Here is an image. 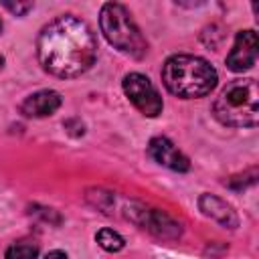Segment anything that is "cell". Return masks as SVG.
Wrapping results in <instances>:
<instances>
[{
  "label": "cell",
  "mask_w": 259,
  "mask_h": 259,
  "mask_svg": "<svg viewBox=\"0 0 259 259\" xmlns=\"http://www.w3.org/2000/svg\"><path fill=\"white\" fill-rule=\"evenodd\" d=\"M259 42L255 30H241L235 36V45L227 55V67L235 73H243L257 63Z\"/></svg>",
  "instance_id": "6"
},
{
  "label": "cell",
  "mask_w": 259,
  "mask_h": 259,
  "mask_svg": "<svg viewBox=\"0 0 259 259\" xmlns=\"http://www.w3.org/2000/svg\"><path fill=\"white\" fill-rule=\"evenodd\" d=\"M61 103H63L61 93L53 89H42V91L28 95L20 103V111L26 117H47V115H53L61 107Z\"/></svg>",
  "instance_id": "9"
},
{
  "label": "cell",
  "mask_w": 259,
  "mask_h": 259,
  "mask_svg": "<svg viewBox=\"0 0 259 259\" xmlns=\"http://www.w3.org/2000/svg\"><path fill=\"white\" fill-rule=\"evenodd\" d=\"M2 67H4V57L0 55V69H2Z\"/></svg>",
  "instance_id": "16"
},
{
  "label": "cell",
  "mask_w": 259,
  "mask_h": 259,
  "mask_svg": "<svg viewBox=\"0 0 259 259\" xmlns=\"http://www.w3.org/2000/svg\"><path fill=\"white\" fill-rule=\"evenodd\" d=\"M148 154L162 166L174 170V172H186L190 168L188 158L164 136H156L148 144Z\"/></svg>",
  "instance_id": "8"
},
{
  "label": "cell",
  "mask_w": 259,
  "mask_h": 259,
  "mask_svg": "<svg viewBox=\"0 0 259 259\" xmlns=\"http://www.w3.org/2000/svg\"><path fill=\"white\" fill-rule=\"evenodd\" d=\"M0 32H2V18H0Z\"/></svg>",
  "instance_id": "17"
},
{
  "label": "cell",
  "mask_w": 259,
  "mask_h": 259,
  "mask_svg": "<svg viewBox=\"0 0 259 259\" xmlns=\"http://www.w3.org/2000/svg\"><path fill=\"white\" fill-rule=\"evenodd\" d=\"M198 208L202 210L204 217L217 221L225 229H237L239 227V217H237L235 208L229 202H225L223 198L214 196V194H200Z\"/></svg>",
  "instance_id": "10"
},
{
  "label": "cell",
  "mask_w": 259,
  "mask_h": 259,
  "mask_svg": "<svg viewBox=\"0 0 259 259\" xmlns=\"http://www.w3.org/2000/svg\"><path fill=\"white\" fill-rule=\"evenodd\" d=\"M45 259H69V257H67L63 251H51V253H49Z\"/></svg>",
  "instance_id": "15"
},
{
  "label": "cell",
  "mask_w": 259,
  "mask_h": 259,
  "mask_svg": "<svg viewBox=\"0 0 259 259\" xmlns=\"http://www.w3.org/2000/svg\"><path fill=\"white\" fill-rule=\"evenodd\" d=\"M95 239H97L99 247L105 249V251H109V253H117V251H121L123 245H125L123 237L117 235V233L111 231V229H101V231L95 235Z\"/></svg>",
  "instance_id": "12"
},
{
  "label": "cell",
  "mask_w": 259,
  "mask_h": 259,
  "mask_svg": "<svg viewBox=\"0 0 259 259\" xmlns=\"http://www.w3.org/2000/svg\"><path fill=\"white\" fill-rule=\"evenodd\" d=\"M214 117L229 127H255L259 121V91L255 79H235L217 97Z\"/></svg>",
  "instance_id": "3"
},
{
  "label": "cell",
  "mask_w": 259,
  "mask_h": 259,
  "mask_svg": "<svg viewBox=\"0 0 259 259\" xmlns=\"http://www.w3.org/2000/svg\"><path fill=\"white\" fill-rule=\"evenodd\" d=\"M99 26L103 36L117 51L134 59H142L148 53V42L123 4H117V2L103 4L99 14Z\"/></svg>",
  "instance_id": "4"
},
{
  "label": "cell",
  "mask_w": 259,
  "mask_h": 259,
  "mask_svg": "<svg viewBox=\"0 0 259 259\" xmlns=\"http://www.w3.org/2000/svg\"><path fill=\"white\" fill-rule=\"evenodd\" d=\"M166 89L182 99L204 97L217 87V71L202 57L172 55L162 67Z\"/></svg>",
  "instance_id": "2"
},
{
  "label": "cell",
  "mask_w": 259,
  "mask_h": 259,
  "mask_svg": "<svg viewBox=\"0 0 259 259\" xmlns=\"http://www.w3.org/2000/svg\"><path fill=\"white\" fill-rule=\"evenodd\" d=\"M123 93L127 95V99L148 117H156L162 113V97L158 93V89L152 85V81L142 75V73H130L123 77Z\"/></svg>",
  "instance_id": "5"
},
{
  "label": "cell",
  "mask_w": 259,
  "mask_h": 259,
  "mask_svg": "<svg viewBox=\"0 0 259 259\" xmlns=\"http://www.w3.org/2000/svg\"><path fill=\"white\" fill-rule=\"evenodd\" d=\"M36 53L45 71L61 79H73L95 63L97 40L85 20L65 14L42 26Z\"/></svg>",
  "instance_id": "1"
},
{
  "label": "cell",
  "mask_w": 259,
  "mask_h": 259,
  "mask_svg": "<svg viewBox=\"0 0 259 259\" xmlns=\"http://www.w3.org/2000/svg\"><path fill=\"white\" fill-rule=\"evenodd\" d=\"M2 6L4 8H8L12 14H16V16H22V14H26L30 8H32V2H2Z\"/></svg>",
  "instance_id": "14"
},
{
  "label": "cell",
  "mask_w": 259,
  "mask_h": 259,
  "mask_svg": "<svg viewBox=\"0 0 259 259\" xmlns=\"http://www.w3.org/2000/svg\"><path fill=\"white\" fill-rule=\"evenodd\" d=\"M36 255L38 245L34 241H16L6 249L4 259H36Z\"/></svg>",
  "instance_id": "11"
},
{
  "label": "cell",
  "mask_w": 259,
  "mask_h": 259,
  "mask_svg": "<svg viewBox=\"0 0 259 259\" xmlns=\"http://www.w3.org/2000/svg\"><path fill=\"white\" fill-rule=\"evenodd\" d=\"M255 180H257V168H251V170L245 172V174H237V176L229 178L225 184L231 186V188H235V190H241V188H245V186L255 184Z\"/></svg>",
  "instance_id": "13"
},
{
  "label": "cell",
  "mask_w": 259,
  "mask_h": 259,
  "mask_svg": "<svg viewBox=\"0 0 259 259\" xmlns=\"http://www.w3.org/2000/svg\"><path fill=\"white\" fill-rule=\"evenodd\" d=\"M138 212H140V219H136V223L142 225L146 231H150L154 237L172 241V239H178L182 235L180 223H176L166 212L156 210V208H140Z\"/></svg>",
  "instance_id": "7"
}]
</instances>
